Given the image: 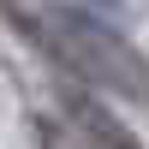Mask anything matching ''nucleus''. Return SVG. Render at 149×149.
Instances as JSON below:
<instances>
[{
  "label": "nucleus",
  "instance_id": "obj_1",
  "mask_svg": "<svg viewBox=\"0 0 149 149\" xmlns=\"http://www.w3.org/2000/svg\"><path fill=\"white\" fill-rule=\"evenodd\" d=\"M30 30L72 78L102 90L107 102H149V60L90 6H42Z\"/></svg>",
  "mask_w": 149,
  "mask_h": 149
},
{
  "label": "nucleus",
  "instance_id": "obj_2",
  "mask_svg": "<svg viewBox=\"0 0 149 149\" xmlns=\"http://www.w3.org/2000/svg\"><path fill=\"white\" fill-rule=\"evenodd\" d=\"M72 119H78V131H84L95 149H143L137 131H131L107 102H95V95H72Z\"/></svg>",
  "mask_w": 149,
  "mask_h": 149
},
{
  "label": "nucleus",
  "instance_id": "obj_3",
  "mask_svg": "<svg viewBox=\"0 0 149 149\" xmlns=\"http://www.w3.org/2000/svg\"><path fill=\"white\" fill-rule=\"evenodd\" d=\"M84 6H95V18H107V24H113V18H125L137 0H84Z\"/></svg>",
  "mask_w": 149,
  "mask_h": 149
}]
</instances>
